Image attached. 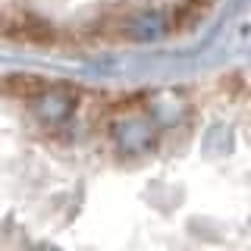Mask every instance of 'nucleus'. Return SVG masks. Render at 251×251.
<instances>
[{
    "mask_svg": "<svg viewBox=\"0 0 251 251\" xmlns=\"http://www.w3.org/2000/svg\"><path fill=\"white\" fill-rule=\"evenodd\" d=\"M167 31H170V25L160 13H141L129 25V35L135 38V41H157V38H163Z\"/></svg>",
    "mask_w": 251,
    "mask_h": 251,
    "instance_id": "4",
    "label": "nucleus"
},
{
    "mask_svg": "<svg viewBox=\"0 0 251 251\" xmlns=\"http://www.w3.org/2000/svg\"><path fill=\"white\" fill-rule=\"evenodd\" d=\"M148 116L163 126V129H176V126H185L188 116H192V104H188V98L182 91H154L151 98H148Z\"/></svg>",
    "mask_w": 251,
    "mask_h": 251,
    "instance_id": "2",
    "label": "nucleus"
},
{
    "mask_svg": "<svg viewBox=\"0 0 251 251\" xmlns=\"http://www.w3.org/2000/svg\"><path fill=\"white\" fill-rule=\"evenodd\" d=\"M75 110V98L69 91H44L31 100V113L35 120H41L44 126H60L73 116Z\"/></svg>",
    "mask_w": 251,
    "mask_h": 251,
    "instance_id": "3",
    "label": "nucleus"
},
{
    "mask_svg": "<svg viewBox=\"0 0 251 251\" xmlns=\"http://www.w3.org/2000/svg\"><path fill=\"white\" fill-rule=\"evenodd\" d=\"M110 138H113L116 154L145 157V154L157 151V145H160V129H157L154 120H123L110 129Z\"/></svg>",
    "mask_w": 251,
    "mask_h": 251,
    "instance_id": "1",
    "label": "nucleus"
},
{
    "mask_svg": "<svg viewBox=\"0 0 251 251\" xmlns=\"http://www.w3.org/2000/svg\"><path fill=\"white\" fill-rule=\"evenodd\" d=\"M204 145H207L210 154H226V151H229V135H226V132H220V129H214Z\"/></svg>",
    "mask_w": 251,
    "mask_h": 251,
    "instance_id": "5",
    "label": "nucleus"
}]
</instances>
